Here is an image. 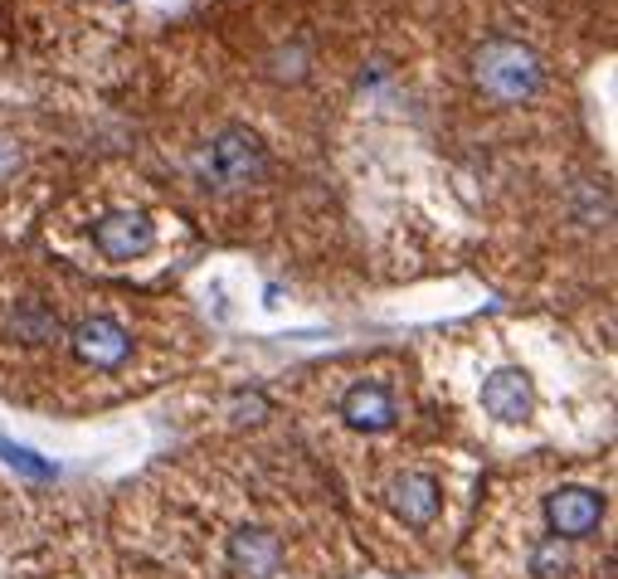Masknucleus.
Segmentation results:
<instances>
[{"label":"nucleus","mask_w":618,"mask_h":579,"mask_svg":"<svg viewBox=\"0 0 618 579\" xmlns=\"http://www.w3.org/2000/svg\"><path fill=\"white\" fill-rule=\"evenodd\" d=\"M487 463L458 438H424L331 477L365 570L414 579L443 570L473 521Z\"/></svg>","instance_id":"9d476101"},{"label":"nucleus","mask_w":618,"mask_h":579,"mask_svg":"<svg viewBox=\"0 0 618 579\" xmlns=\"http://www.w3.org/2000/svg\"><path fill=\"white\" fill-rule=\"evenodd\" d=\"M210 361V326L181 288L98 283L39 244H0V399L39 419H98Z\"/></svg>","instance_id":"7ed1b4c3"},{"label":"nucleus","mask_w":618,"mask_h":579,"mask_svg":"<svg viewBox=\"0 0 618 579\" xmlns=\"http://www.w3.org/2000/svg\"><path fill=\"white\" fill-rule=\"evenodd\" d=\"M132 44L117 0H0V103L108 108Z\"/></svg>","instance_id":"9b49d317"},{"label":"nucleus","mask_w":618,"mask_h":579,"mask_svg":"<svg viewBox=\"0 0 618 579\" xmlns=\"http://www.w3.org/2000/svg\"><path fill=\"white\" fill-rule=\"evenodd\" d=\"M0 579H176L127 550L103 521V502L88 492H54L44 502L25 497L15 536L0 545Z\"/></svg>","instance_id":"ddd939ff"},{"label":"nucleus","mask_w":618,"mask_h":579,"mask_svg":"<svg viewBox=\"0 0 618 579\" xmlns=\"http://www.w3.org/2000/svg\"><path fill=\"white\" fill-rule=\"evenodd\" d=\"M108 108L127 117L132 161L205 244L336 283L375 273L336 176L341 142L239 88L185 20L132 44Z\"/></svg>","instance_id":"f257e3e1"},{"label":"nucleus","mask_w":618,"mask_h":579,"mask_svg":"<svg viewBox=\"0 0 618 579\" xmlns=\"http://www.w3.org/2000/svg\"><path fill=\"white\" fill-rule=\"evenodd\" d=\"M30 244L98 283L171 292L205 239L132 156L98 151L39 215Z\"/></svg>","instance_id":"6e6552de"},{"label":"nucleus","mask_w":618,"mask_h":579,"mask_svg":"<svg viewBox=\"0 0 618 579\" xmlns=\"http://www.w3.org/2000/svg\"><path fill=\"white\" fill-rule=\"evenodd\" d=\"M103 521L176 579H361L322 463L268 409L219 419L127 477Z\"/></svg>","instance_id":"f03ea898"},{"label":"nucleus","mask_w":618,"mask_h":579,"mask_svg":"<svg viewBox=\"0 0 618 579\" xmlns=\"http://www.w3.org/2000/svg\"><path fill=\"white\" fill-rule=\"evenodd\" d=\"M550 10L555 20H565L575 35H584L599 54H609V39H614V0H531Z\"/></svg>","instance_id":"4468645a"},{"label":"nucleus","mask_w":618,"mask_h":579,"mask_svg":"<svg viewBox=\"0 0 618 579\" xmlns=\"http://www.w3.org/2000/svg\"><path fill=\"white\" fill-rule=\"evenodd\" d=\"M20 516H25V492H20V487H10V482L0 477V545L15 536Z\"/></svg>","instance_id":"2eb2a0df"},{"label":"nucleus","mask_w":618,"mask_h":579,"mask_svg":"<svg viewBox=\"0 0 618 579\" xmlns=\"http://www.w3.org/2000/svg\"><path fill=\"white\" fill-rule=\"evenodd\" d=\"M614 448L541 453L482 472L458 545L468 579H614Z\"/></svg>","instance_id":"0eeeda50"},{"label":"nucleus","mask_w":618,"mask_h":579,"mask_svg":"<svg viewBox=\"0 0 618 579\" xmlns=\"http://www.w3.org/2000/svg\"><path fill=\"white\" fill-rule=\"evenodd\" d=\"M599 49L531 0H400L390 69L453 161L487 171L584 132L580 78Z\"/></svg>","instance_id":"20e7f679"},{"label":"nucleus","mask_w":618,"mask_h":579,"mask_svg":"<svg viewBox=\"0 0 618 579\" xmlns=\"http://www.w3.org/2000/svg\"><path fill=\"white\" fill-rule=\"evenodd\" d=\"M88 112L0 103V244H30L54 195L98 156Z\"/></svg>","instance_id":"f8f14e48"},{"label":"nucleus","mask_w":618,"mask_h":579,"mask_svg":"<svg viewBox=\"0 0 618 579\" xmlns=\"http://www.w3.org/2000/svg\"><path fill=\"white\" fill-rule=\"evenodd\" d=\"M473 263L526 312L614 356V166L589 132L477 171Z\"/></svg>","instance_id":"423d86ee"},{"label":"nucleus","mask_w":618,"mask_h":579,"mask_svg":"<svg viewBox=\"0 0 618 579\" xmlns=\"http://www.w3.org/2000/svg\"><path fill=\"white\" fill-rule=\"evenodd\" d=\"M448 434L487 468L599 453L614 438V356L546 312H473L409 346Z\"/></svg>","instance_id":"39448f33"},{"label":"nucleus","mask_w":618,"mask_h":579,"mask_svg":"<svg viewBox=\"0 0 618 579\" xmlns=\"http://www.w3.org/2000/svg\"><path fill=\"white\" fill-rule=\"evenodd\" d=\"M263 395L292 438L322 463L327 482L404 443L453 438L429 399L414 351L404 346L307 361L268 380Z\"/></svg>","instance_id":"1a4fd4ad"}]
</instances>
